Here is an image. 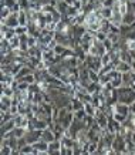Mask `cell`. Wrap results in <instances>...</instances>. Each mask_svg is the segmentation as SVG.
<instances>
[{
	"label": "cell",
	"instance_id": "52a82bcc",
	"mask_svg": "<svg viewBox=\"0 0 135 155\" xmlns=\"http://www.w3.org/2000/svg\"><path fill=\"white\" fill-rule=\"evenodd\" d=\"M101 17L110 20L112 17V9L111 7H101Z\"/></svg>",
	"mask_w": 135,
	"mask_h": 155
},
{
	"label": "cell",
	"instance_id": "9c48e42d",
	"mask_svg": "<svg viewBox=\"0 0 135 155\" xmlns=\"http://www.w3.org/2000/svg\"><path fill=\"white\" fill-rule=\"evenodd\" d=\"M17 36H23V34H28V27L27 26H19V27L14 28Z\"/></svg>",
	"mask_w": 135,
	"mask_h": 155
},
{
	"label": "cell",
	"instance_id": "8992f818",
	"mask_svg": "<svg viewBox=\"0 0 135 155\" xmlns=\"http://www.w3.org/2000/svg\"><path fill=\"white\" fill-rule=\"evenodd\" d=\"M10 47H12V50H19L20 48V44H21V41H20V37L19 36H14L13 38H10Z\"/></svg>",
	"mask_w": 135,
	"mask_h": 155
},
{
	"label": "cell",
	"instance_id": "8fae6325",
	"mask_svg": "<svg viewBox=\"0 0 135 155\" xmlns=\"http://www.w3.org/2000/svg\"><path fill=\"white\" fill-rule=\"evenodd\" d=\"M95 38H97V40H100V41H105V40L108 38V34L100 30V31H97V33H95Z\"/></svg>",
	"mask_w": 135,
	"mask_h": 155
},
{
	"label": "cell",
	"instance_id": "277c9868",
	"mask_svg": "<svg viewBox=\"0 0 135 155\" xmlns=\"http://www.w3.org/2000/svg\"><path fill=\"white\" fill-rule=\"evenodd\" d=\"M12 104H13V98L12 97H7V95L2 94V111H9Z\"/></svg>",
	"mask_w": 135,
	"mask_h": 155
},
{
	"label": "cell",
	"instance_id": "5b68a950",
	"mask_svg": "<svg viewBox=\"0 0 135 155\" xmlns=\"http://www.w3.org/2000/svg\"><path fill=\"white\" fill-rule=\"evenodd\" d=\"M117 70L120 71V73H130L132 68H131V64H130V63H125V61H120V63L117 64Z\"/></svg>",
	"mask_w": 135,
	"mask_h": 155
},
{
	"label": "cell",
	"instance_id": "30bf717a",
	"mask_svg": "<svg viewBox=\"0 0 135 155\" xmlns=\"http://www.w3.org/2000/svg\"><path fill=\"white\" fill-rule=\"evenodd\" d=\"M12 13H13V12H12V9H10V7L3 6V7H2V20H6Z\"/></svg>",
	"mask_w": 135,
	"mask_h": 155
},
{
	"label": "cell",
	"instance_id": "5bb4252c",
	"mask_svg": "<svg viewBox=\"0 0 135 155\" xmlns=\"http://www.w3.org/2000/svg\"><path fill=\"white\" fill-rule=\"evenodd\" d=\"M130 110H131V114H132V113H135V101H134V103H132V104H131V105H130Z\"/></svg>",
	"mask_w": 135,
	"mask_h": 155
},
{
	"label": "cell",
	"instance_id": "3957f363",
	"mask_svg": "<svg viewBox=\"0 0 135 155\" xmlns=\"http://www.w3.org/2000/svg\"><path fill=\"white\" fill-rule=\"evenodd\" d=\"M61 150V140H54L48 144V154H60Z\"/></svg>",
	"mask_w": 135,
	"mask_h": 155
},
{
	"label": "cell",
	"instance_id": "ba28073f",
	"mask_svg": "<svg viewBox=\"0 0 135 155\" xmlns=\"http://www.w3.org/2000/svg\"><path fill=\"white\" fill-rule=\"evenodd\" d=\"M0 152L3 155H9V154H13V148L10 145H7V144H2V147H0Z\"/></svg>",
	"mask_w": 135,
	"mask_h": 155
},
{
	"label": "cell",
	"instance_id": "6da1fadb",
	"mask_svg": "<svg viewBox=\"0 0 135 155\" xmlns=\"http://www.w3.org/2000/svg\"><path fill=\"white\" fill-rule=\"evenodd\" d=\"M2 24H7V26H9V27H12V28L19 27V26H20L19 13H12L6 20H2Z\"/></svg>",
	"mask_w": 135,
	"mask_h": 155
},
{
	"label": "cell",
	"instance_id": "7c38bea8",
	"mask_svg": "<svg viewBox=\"0 0 135 155\" xmlns=\"http://www.w3.org/2000/svg\"><path fill=\"white\" fill-rule=\"evenodd\" d=\"M111 63V56H110V53H105L103 57H101V64L104 66H107V64H110Z\"/></svg>",
	"mask_w": 135,
	"mask_h": 155
},
{
	"label": "cell",
	"instance_id": "4fadbf2b",
	"mask_svg": "<svg viewBox=\"0 0 135 155\" xmlns=\"http://www.w3.org/2000/svg\"><path fill=\"white\" fill-rule=\"evenodd\" d=\"M108 38L111 40L114 44H117L118 43V40H120V34H117V33H108Z\"/></svg>",
	"mask_w": 135,
	"mask_h": 155
},
{
	"label": "cell",
	"instance_id": "7a4b0ae2",
	"mask_svg": "<svg viewBox=\"0 0 135 155\" xmlns=\"http://www.w3.org/2000/svg\"><path fill=\"white\" fill-rule=\"evenodd\" d=\"M41 140L50 144V142H53L54 140H57V138H56V134L53 132V130H50V128H46V130L43 131V134H41Z\"/></svg>",
	"mask_w": 135,
	"mask_h": 155
}]
</instances>
